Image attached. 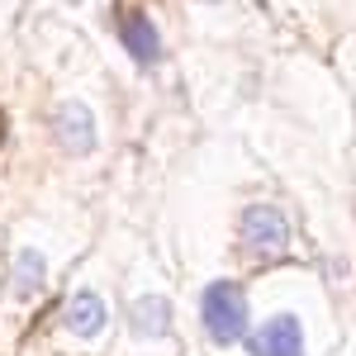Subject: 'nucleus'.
<instances>
[{
	"mask_svg": "<svg viewBox=\"0 0 356 356\" xmlns=\"http://www.w3.org/2000/svg\"><path fill=\"white\" fill-rule=\"evenodd\" d=\"M53 134L67 152L86 157V152H95V114L86 110V105H76V100H67V105H57V114H53Z\"/></svg>",
	"mask_w": 356,
	"mask_h": 356,
	"instance_id": "nucleus-4",
	"label": "nucleus"
},
{
	"mask_svg": "<svg viewBox=\"0 0 356 356\" xmlns=\"http://www.w3.org/2000/svg\"><path fill=\"white\" fill-rule=\"evenodd\" d=\"M247 356H304V332L295 314H275L247 337Z\"/></svg>",
	"mask_w": 356,
	"mask_h": 356,
	"instance_id": "nucleus-3",
	"label": "nucleus"
},
{
	"mask_svg": "<svg viewBox=\"0 0 356 356\" xmlns=\"http://www.w3.org/2000/svg\"><path fill=\"white\" fill-rule=\"evenodd\" d=\"M119 38H124L129 57H134V62H143V67L162 57V38H157V29H152V19H147V15H138V10L119 15Z\"/></svg>",
	"mask_w": 356,
	"mask_h": 356,
	"instance_id": "nucleus-6",
	"label": "nucleus"
},
{
	"mask_svg": "<svg viewBox=\"0 0 356 356\" xmlns=\"http://www.w3.org/2000/svg\"><path fill=\"white\" fill-rule=\"evenodd\" d=\"M129 328H134L138 337H147V342L166 337V332H171V300H162V295H143V300H134V309H129Z\"/></svg>",
	"mask_w": 356,
	"mask_h": 356,
	"instance_id": "nucleus-7",
	"label": "nucleus"
},
{
	"mask_svg": "<svg viewBox=\"0 0 356 356\" xmlns=\"http://www.w3.org/2000/svg\"><path fill=\"white\" fill-rule=\"evenodd\" d=\"M62 323H67V332L72 337H100L105 332V323H110V309H105V300L95 295V290H81V295H72V304H67V314H62Z\"/></svg>",
	"mask_w": 356,
	"mask_h": 356,
	"instance_id": "nucleus-5",
	"label": "nucleus"
},
{
	"mask_svg": "<svg viewBox=\"0 0 356 356\" xmlns=\"http://www.w3.org/2000/svg\"><path fill=\"white\" fill-rule=\"evenodd\" d=\"M238 238L252 257L271 261V257H285L290 252V219L275 209V204H247L243 219H238Z\"/></svg>",
	"mask_w": 356,
	"mask_h": 356,
	"instance_id": "nucleus-2",
	"label": "nucleus"
},
{
	"mask_svg": "<svg viewBox=\"0 0 356 356\" xmlns=\"http://www.w3.org/2000/svg\"><path fill=\"white\" fill-rule=\"evenodd\" d=\"M43 275H48L43 257H38V252H19V257H15V295L29 300L33 290H43Z\"/></svg>",
	"mask_w": 356,
	"mask_h": 356,
	"instance_id": "nucleus-8",
	"label": "nucleus"
},
{
	"mask_svg": "<svg viewBox=\"0 0 356 356\" xmlns=\"http://www.w3.org/2000/svg\"><path fill=\"white\" fill-rule=\"evenodd\" d=\"M200 323L209 332V342L233 347L247 337V295L233 280H214L204 295H200Z\"/></svg>",
	"mask_w": 356,
	"mask_h": 356,
	"instance_id": "nucleus-1",
	"label": "nucleus"
}]
</instances>
